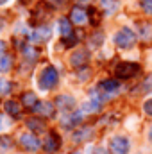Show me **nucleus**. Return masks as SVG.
Instances as JSON below:
<instances>
[{
    "instance_id": "nucleus-1",
    "label": "nucleus",
    "mask_w": 152,
    "mask_h": 154,
    "mask_svg": "<svg viewBox=\"0 0 152 154\" xmlns=\"http://www.w3.org/2000/svg\"><path fill=\"white\" fill-rule=\"evenodd\" d=\"M57 81H59V74L54 66H47L41 70V74L38 77V86L43 90V91H48L52 88L57 86Z\"/></svg>"
},
{
    "instance_id": "nucleus-2",
    "label": "nucleus",
    "mask_w": 152,
    "mask_h": 154,
    "mask_svg": "<svg viewBox=\"0 0 152 154\" xmlns=\"http://www.w3.org/2000/svg\"><path fill=\"white\" fill-rule=\"evenodd\" d=\"M114 45L118 47V48H123V50H127V48H131L134 43H136V34L129 29V27H123V29H120L116 34H114Z\"/></svg>"
},
{
    "instance_id": "nucleus-3",
    "label": "nucleus",
    "mask_w": 152,
    "mask_h": 154,
    "mask_svg": "<svg viewBox=\"0 0 152 154\" xmlns=\"http://www.w3.org/2000/svg\"><path fill=\"white\" fill-rule=\"evenodd\" d=\"M131 142L125 136H113L109 140V152L111 154H129Z\"/></svg>"
},
{
    "instance_id": "nucleus-4",
    "label": "nucleus",
    "mask_w": 152,
    "mask_h": 154,
    "mask_svg": "<svg viewBox=\"0 0 152 154\" xmlns=\"http://www.w3.org/2000/svg\"><path fill=\"white\" fill-rule=\"evenodd\" d=\"M140 72V66L136 65V63H120L116 68H114V74L118 79H131V77H134L136 74Z\"/></svg>"
},
{
    "instance_id": "nucleus-5",
    "label": "nucleus",
    "mask_w": 152,
    "mask_h": 154,
    "mask_svg": "<svg viewBox=\"0 0 152 154\" xmlns=\"http://www.w3.org/2000/svg\"><path fill=\"white\" fill-rule=\"evenodd\" d=\"M20 145H22L25 151L34 152V151H38L39 147H41V142H39V138L34 133H23V134L20 136Z\"/></svg>"
},
{
    "instance_id": "nucleus-6",
    "label": "nucleus",
    "mask_w": 152,
    "mask_h": 154,
    "mask_svg": "<svg viewBox=\"0 0 152 154\" xmlns=\"http://www.w3.org/2000/svg\"><path fill=\"white\" fill-rule=\"evenodd\" d=\"M99 90L104 91L106 97H108V95H114V93L120 90V81H116V79H106V81H102V82L99 84Z\"/></svg>"
},
{
    "instance_id": "nucleus-7",
    "label": "nucleus",
    "mask_w": 152,
    "mask_h": 154,
    "mask_svg": "<svg viewBox=\"0 0 152 154\" xmlns=\"http://www.w3.org/2000/svg\"><path fill=\"white\" fill-rule=\"evenodd\" d=\"M34 111L38 113V116H43V118H52L56 115V106L52 102H38Z\"/></svg>"
},
{
    "instance_id": "nucleus-8",
    "label": "nucleus",
    "mask_w": 152,
    "mask_h": 154,
    "mask_svg": "<svg viewBox=\"0 0 152 154\" xmlns=\"http://www.w3.org/2000/svg\"><path fill=\"white\" fill-rule=\"evenodd\" d=\"M50 36H52V29L47 27V25H41V27H38V29L31 34V39H32L34 43H43V41H48Z\"/></svg>"
},
{
    "instance_id": "nucleus-9",
    "label": "nucleus",
    "mask_w": 152,
    "mask_h": 154,
    "mask_svg": "<svg viewBox=\"0 0 152 154\" xmlns=\"http://www.w3.org/2000/svg\"><path fill=\"white\" fill-rule=\"evenodd\" d=\"M59 145H61L59 136H57L56 133H48V134H47V140L43 142V149L50 154V152H56V151L59 149Z\"/></svg>"
},
{
    "instance_id": "nucleus-10",
    "label": "nucleus",
    "mask_w": 152,
    "mask_h": 154,
    "mask_svg": "<svg viewBox=\"0 0 152 154\" xmlns=\"http://www.w3.org/2000/svg\"><path fill=\"white\" fill-rule=\"evenodd\" d=\"M56 106L59 108V109H63V111H72L74 108H75V99L74 97H70V95H59L57 99H56Z\"/></svg>"
},
{
    "instance_id": "nucleus-11",
    "label": "nucleus",
    "mask_w": 152,
    "mask_h": 154,
    "mask_svg": "<svg viewBox=\"0 0 152 154\" xmlns=\"http://www.w3.org/2000/svg\"><path fill=\"white\" fill-rule=\"evenodd\" d=\"M88 61H90V54H88V50H77V52L72 54V57H70V63H72V66H75V68L84 66Z\"/></svg>"
},
{
    "instance_id": "nucleus-12",
    "label": "nucleus",
    "mask_w": 152,
    "mask_h": 154,
    "mask_svg": "<svg viewBox=\"0 0 152 154\" xmlns=\"http://www.w3.org/2000/svg\"><path fill=\"white\" fill-rule=\"evenodd\" d=\"M100 100L99 99H88V100H84L82 104H81V111L82 113H97V111H100Z\"/></svg>"
},
{
    "instance_id": "nucleus-13",
    "label": "nucleus",
    "mask_w": 152,
    "mask_h": 154,
    "mask_svg": "<svg viewBox=\"0 0 152 154\" xmlns=\"http://www.w3.org/2000/svg\"><path fill=\"white\" fill-rule=\"evenodd\" d=\"M81 120H82V115H81V111L77 113V111H68V113H65L63 116V125H66V127H75L81 124Z\"/></svg>"
},
{
    "instance_id": "nucleus-14",
    "label": "nucleus",
    "mask_w": 152,
    "mask_h": 154,
    "mask_svg": "<svg viewBox=\"0 0 152 154\" xmlns=\"http://www.w3.org/2000/svg\"><path fill=\"white\" fill-rule=\"evenodd\" d=\"M72 22L77 23V25H82V23H86L88 22V13L82 9V7H74L72 9Z\"/></svg>"
},
{
    "instance_id": "nucleus-15",
    "label": "nucleus",
    "mask_w": 152,
    "mask_h": 154,
    "mask_svg": "<svg viewBox=\"0 0 152 154\" xmlns=\"http://www.w3.org/2000/svg\"><path fill=\"white\" fill-rule=\"evenodd\" d=\"M4 109H5L7 115L14 116V118H18L20 113H22V106H20V102H16V100H5Z\"/></svg>"
},
{
    "instance_id": "nucleus-16",
    "label": "nucleus",
    "mask_w": 152,
    "mask_h": 154,
    "mask_svg": "<svg viewBox=\"0 0 152 154\" xmlns=\"http://www.w3.org/2000/svg\"><path fill=\"white\" fill-rule=\"evenodd\" d=\"M91 134H93L91 127H81L72 134V138H74V142H86V140L91 138Z\"/></svg>"
},
{
    "instance_id": "nucleus-17",
    "label": "nucleus",
    "mask_w": 152,
    "mask_h": 154,
    "mask_svg": "<svg viewBox=\"0 0 152 154\" xmlns=\"http://www.w3.org/2000/svg\"><path fill=\"white\" fill-rule=\"evenodd\" d=\"M59 32H61V36H63L65 39L70 38V36H74V29H72L70 20H66V18H59Z\"/></svg>"
},
{
    "instance_id": "nucleus-18",
    "label": "nucleus",
    "mask_w": 152,
    "mask_h": 154,
    "mask_svg": "<svg viewBox=\"0 0 152 154\" xmlns=\"http://www.w3.org/2000/svg\"><path fill=\"white\" fill-rule=\"evenodd\" d=\"M22 104H23L25 108L34 109V108H36V104H38V97H36V93H32V91L23 93V95H22Z\"/></svg>"
},
{
    "instance_id": "nucleus-19",
    "label": "nucleus",
    "mask_w": 152,
    "mask_h": 154,
    "mask_svg": "<svg viewBox=\"0 0 152 154\" xmlns=\"http://www.w3.org/2000/svg\"><path fill=\"white\" fill-rule=\"evenodd\" d=\"M27 127H29L32 133H41V131H45V124H43V120H39V118H29V120H27Z\"/></svg>"
},
{
    "instance_id": "nucleus-20",
    "label": "nucleus",
    "mask_w": 152,
    "mask_h": 154,
    "mask_svg": "<svg viewBox=\"0 0 152 154\" xmlns=\"http://www.w3.org/2000/svg\"><path fill=\"white\" fill-rule=\"evenodd\" d=\"M100 5H102V9H104L106 13H114V11L120 7L118 0H100Z\"/></svg>"
},
{
    "instance_id": "nucleus-21",
    "label": "nucleus",
    "mask_w": 152,
    "mask_h": 154,
    "mask_svg": "<svg viewBox=\"0 0 152 154\" xmlns=\"http://www.w3.org/2000/svg\"><path fill=\"white\" fill-rule=\"evenodd\" d=\"M13 66V57L11 56H2L0 57V72H9Z\"/></svg>"
},
{
    "instance_id": "nucleus-22",
    "label": "nucleus",
    "mask_w": 152,
    "mask_h": 154,
    "mask_svg": "<svg viewBox=\"0 0 152 154\" xmlns=\"http://www.w3.org/2000/svg\"><path fill=\"white\" fill-rule=\"evenodd\" d=\"M140 34H141V38L145 39H150L152 38V25L150 23H140Z\"/></svg>"
},
{
    "instance_id": "nucleus-23",
    "label": "nucleus",
    "mask_w": 152,
    "mask_h": 154,
    "mask_svg": "<svg viewBox=\"0 0 152 154\" xmlns=\"http://www.w3.org/2000/svg\"><path fill=\"white\" fill-rule=\"evenodd\" d=\"M102 43H104V34L99 31V32H95V34L91 36V45H93V47H100Z\"/></svg>"
},
{
    "instance_id": "nucleus-24",
    "label": "nucleus",
    "mask_w": 152,
    "mask_h": 154,
    "mask_svg": "<svg viewBox=\"0 0 152 154\" xmlns=\"http://www.w3.org/2000/svg\"><path fill=\"white\" fill-rule=\"evenodd\" d=\"M23 54H25V57L31 59V61H34V59L38 57V52H36L32 47H25V48H23Z\"/></svg>"
},
{
    "instance_id": "nucleus-25",
    "label": "nucleus",
    "mask_w": 152,
    "mask_h": 154,
    "mask_svg": "<svg viewBox=\"0 0 152 154\" xmlns=\"http://www.w3.org/2000/svg\"><path fill=\"white\" fill-rule=\"evenodd\" d=\"M143 111H145L147 115L152 116V97H150V99H147V100L143 102Z\"/></svg>"
},
{
    "instance_id": "nucleus-26",
    "label": "nucleus",
    "mask_w": 152,
    "mask_h": 154,
    "mask_svg": "<svg viewBox=\"0 0 152 154\" xmlns=\"http://www.w3.org/2000/svg\"><path fill=\"white\" fill-rule=\"evenodd\" d=\"M141 7L145 13H152V0H141Z\"/></svg>"
},
{
    "instance_id": "nucleus-27",
    "label": "nucleus",
    "mask_w": 152,
    "mask_h": 154,
    "mask_svg": "<svg viewBox=\"0 0 152 154\" xmlns=\"http://www.w3.org/2000/svg\"><path fill=\"white\" fill-rule=\"evenodd\" d=\"M9 90H11L9 82H5V81H2V79H0V95H2V93H7Z\"/></svg>"
},
{
    "instance_id": "nucleus-28",
    "label": "nucleus",
    "mask_w": 152,
    "mask_h": 154,
    "mask_svg": "<svg viewBox=\"0 0 152 154\" xmlns=\"http://www.w3.org/2000/svg\"><path fill=\"white\" fill-rule=\"evenodd\" d=\"M13 143H11V140L7 138V136H4V138H0V147H4V149H7V147H11Z\"/></svg>"
},
{
    "instance_id": "nucleus-29",
    "label": "nucleus",
    "mask_w": 152,
    "mask_h": 154,
    "mask_svg": "<svg viewBox=\"0 0 152 154\" xmlns=\"http://www.w3.org/2000/svg\"><path fill=\"white\" fill-rule=\"evenodd\" d=\"M7 125H9V122H7V118H5L4 115H0V131H2V129H5Z\"/></svg>"
},
{
    "instance_id": "nucleus-30",
    "label": "nucleus",
    "mask_w": 152,
    "mask_h": 154,
    "mask_svg": "<svg viewBox=\"0 0 152 154\" xmlns=\"http://www.w3.org/2000/svg\"><path fill=\"white\" fill-rule=\"evenodd\" d=\"M2 56H5V43L0 39V57H2Z\"/></svg>"
},
{
    "instance_id": "nucleus-31",
    "label": "nucleus",
    "mask_w": 152,
    "mask_h": 154,
    "mask_svg": "<svg viewBox=\"0 0 152 154\" xmlns=\"http://www.w3.org/2000/svg\"><path fill=\"white\" fill-rule=\"evenodd\" d=\"M95 154H106L104 149H95Z\"/></svg>"
},
{
    "instance_id": "nucleus-32",
    "label": "nucleus",
    "mask_w": 152,
    "mask_h": 154,
    "mask_svg": "<svg viewBox=\"0 0 152 154\" xmlns=\"http://www.w3.org/2000/svg\"><path fill=\"white\" fill-rule=\"evenodd\" d=\"M149 140L152 142V125H150V129H149Z\"/></svg>"
},
{
    "instance_id": "nucleus-33",
    "label": "nucleus",
    "mask_w": 152,
    "mask_h": 154,
    "mask_svg": "<svg viewBox=\"0 0 152 154\" xmlns=\"http://www.w3.org/2000/svg\"><path fill=\"white\" fill-rule=\"evenodd\" d=\"M81 4H86V2H91V0H79Z\"/></svg>"
},
{
    "instance_id": "nucleus-34",
    "label": "nucleus",
    "mask_w": 152,
    "mask_h": 154,
    "mask_svg": "<svg viewBox=\"0 0 152 154\" xmlns=\"http://www.w3.org/2000/svg\"><path fill=\"white\" fill-rule=\"evenodd\" d=\"M5 2H9V0H0V5H4Z\"/></svg>"
},
{
    "instance_id": "nucleus-35",
    "label": "nucleus",
    "mask_w": 152,
    "mask_h": 154,
    "mask_svg": "<svg viewBox=\"0 0 152 154\" xmlns=\"http://www.w3.org/2000/svg\"><path fill=\"white\" fill-rule=\"evenodd\" d=\"M0 29H2V22H0Z\"/></svg>"
},
{
    "instance_id": "nucleus-36",
    "label": "nucleus",
    "mask_w": 152,
    "mask_h": 154,
    "mask_svg": "<svg viewBox=\"0 0 152 154\" xmlns=\"http://www.w3.org/2000/svg\"><path fill=\"white\" fill-rule=\"evenodd\" d=\"M77 154H79V152H77Z\"/></svg>"
}]
</instances>
